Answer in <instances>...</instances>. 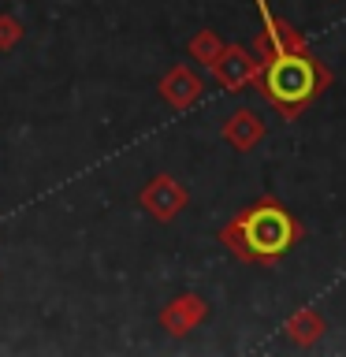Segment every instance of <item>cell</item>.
Listing matches in <instances>:
<instances>
[{
	"mask_svg": "<svg viewBox=\"0 0 346 357\" xmlns=\"http://www.w3.org/2000/svg\"><path fill=\"white\" fill-rule=\"evenodd\" d=\"M209 71L216 75V82L227 89V93H242V89L257 86V75H261V60L242 49V45H223V52L216 56V63H209Z\"/></svg>",
	"mask_w": 346,
	"mask_h": 357,
	"instance_id": "277c9868",
	"label": "cell"
},
{
	"mask_svg": "<svg viewBox=\"0 0 346 357\" xmlns=\"http://www.w3.org/2000/svg\"><path fill=\"white\" fill-rule=\"evenodd\" d=\"M223 45H227V41H223L216 30H197L194 38H190L186 52L194 56L197 63H205V67H209V63H216V56L223 52Z\"/></svg>",
	"mask_w": 346,
	"mask_h": 357,
	"instance_id": "30bf717a",
	"label": "cell"
},
{
	"mask_svg": "<svg viewBox=\"0 0 346 357\" xmlns=\"http://www.w3.org/2000/svg\"><path fill=\"white\" fill-rule=\"evenodd\" d=\"M261 75H257V93L272 105L283 119H298L320 93H328L335 82L331 67L313 56L309 49H283V52H264Z\"/></svg>",
	"mask_w": 346,
	"mask_h": 357,
	"instance_id": "7a4b0ae2",
	"label": "cell"
},
{
	"mask_svg": "<svg viewBox=\"0 0 346 357\" xmlns=\"http://www.w3.org/2000/svg\"><path fill=\"white\" fill-rule=\"evenodd\" d=\"M328 331V320H324L320 309H301L287 320V339L294 346H313L320 342V335Z\"/></svg>",
	"mask_w": 346,
	"mask_h": 357,
	"instance_id": "9c48e42d",
	"label": "cell"
},
{
	"mask_svg": "<svg viewBox=\"0 0 346 357\" xmlns=\"http://www.w3.org/2000/svg\"><path fill=\"white\" fill-rule=\"evenodd\" d=\"M190 205V190L172 175H153L138 194V208L156 223H172L175 216H183Z\"/></svg>",
	"mask_w": 346,
	"mask_h": 357,
	"instance_id": "3957f363",
	"label": "cell"
},
{
	"mask_svg": "<svg viewBox=\"0 0 346 357\" xmlns=\"http://www.w3.org/2000/svg\"><path fill=\"white\" fill-rule=\"evenodd\" d=\"M253 4H257V11H261V33H257V41H253L257 56H264V52H283V49H309L306 33L279 19L276 11L268 8V0H253Z\"/></svg>",
	"mask_w": 346,
	"mask_h": 357,
	"instance_id": "8992f818",
	"label": "cell"
},
{
	"mask_svg": "<svg viewBox=\"0 0 346 357\" xmlns=\"http://www.w3.org/2000/svg\"><path fill=\"white\" fill-rule=\"evenodd\" d=\"M22 33H27L22 19L11 15V11H0V52H11V49H15V45L22 41Z\"/></svg>",
	"mask_w": 346,
	"mask_h": 357,
	"instance_id": "8fae6325",
	"label": "cell"
},
{
	"mask_svg": "<svg viewBox=\"0 0 346 357\" xmlns=\"http://www.w3.org/2000/svg\"><path fill=\"white\" fill-rule=\"evenodd\" d=\"M205 320H209V301L201 298V294H175V298L160 309V317H156L160 331H167L172 339H183V335H190L194 328H201Z\"/></svg>",
	"mask_w": 346,
	"mask_h": 357,
	"instance_id": "52a82bcc",
	"label": "cell"
},
{
	"mask_svg": "<svg viewBox=\"0 0 346 357\" xmlns=\"http://www.w3.org/2000/svg\"><path fill=\"white\" fill-rule=\"evenodd\" d=\"M156 93H160V100L172 112H186V108H194L201 100L205 82H201V75L190 63H172L160 75V82H156Z\"/></svg>",
	"mask_w": 346,
	"mask_h": 357,
	"instance_id": "5b68a950",
	"label": "cell"
},
{
	"mask_svg": "<svg viewBox=\"0 0 346 357\" xmlns=\"http://www.w3.org/2000/svg\"><path fill=\"white\" fill-rule=\"evenodd\" d=\"M301 238H306L301 220L276 197L253 201L220 227L223 250L246 264H279Z\"/></svg>",
	"mask_w": 346,
	"mask_h": 357,
	"instance_id": "6da1fadb",
	"label": "cell"
},
{
	"mask_svg": "<svg viewBox=\"0 0 346 357\" xmlns=\"http://www.w3.org/2000/svg\"><path fill=\"white\" fill-rule=\"evenodd\" d=\"M220 134H223V142H227L231 149H239V153H250L253 145L264 138V119L257 116L253 108H234L231 116L223 119Z\"/></svg>",
	"mask_w": 346,
	"mask_h": 357,
	"instance_id": "ba28073f",
	"label": "cell"
}]
</instances>
